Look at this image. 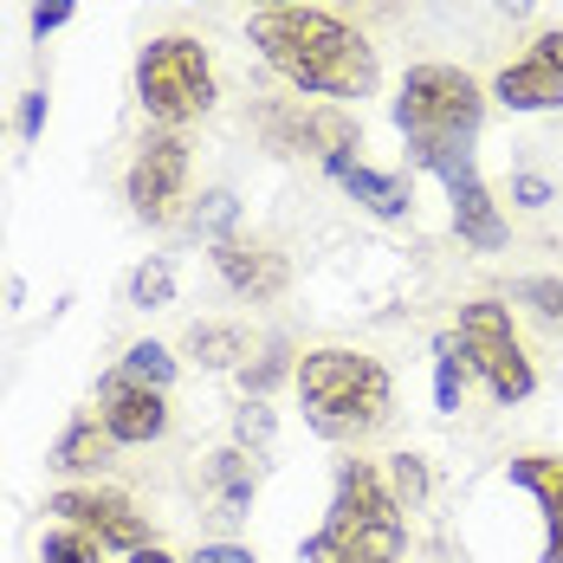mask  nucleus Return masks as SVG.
<instances>
[{
  "label": "nucleus",
  "instance_id": "f257e3e1",
  "mask_svg": "<svg viewBox=\"0 0 563 563\" xmlns=\"http://www.w3.org/2000/svg\"><path fill=\"white\" fill-rule=\"evenodd\" d=\"M246 40L260 46V58L279 71L285 85H298L305 98H369L383 65L376 46L311 0H291V7H266L246 20Z\"/></svg>",
  "mask_w": 563,
  "mask_h": 563
},
{
  "label": "nucleus",
  "instance_id": "f03ea898",
  "mask_svg": "<svg viewBox=\"0 0 563 563\" xmlns=\"http://www.w3.org/2000/svg\"><path fill=\"white\" fill-rule=\"evenodd\" d=\"M408 551V511L389 493V473L369 460H338V493L324 525L298 544L305 563H401Z\"/></svg>",
  "mask_w": 563,
  "mask_h": 563
},
{
  "label": "nucleus",
  "instance_id": "7ed1b4c3",
  "mask_svg": "<svg viewBox=\"0 0 563 563\" xmlns=\"http://www.w3.org/2000/svg\"><path fill=\"white\" fill-rule=\"evenodd\" d=\"M291 383H298L305 421L324 441H369L395 408V383H389V369H383V356L343 350V343L305 350L298 369H291Z\"/></svg>",
  "mask_w": 563,
  "mask_h": 563
},
{
  "label": "nucleus",
  "instance_id": "20e7f679",
  "mask_svg": "<svg viewBox=\"0 0 563 563\" xmlns=\"http://www.w3.org/2000/svg\"><path fill=\"white\" fill-rule=\"evenodd\" d=\"M389 117L408 136V163L434 175L448 156H473L479 123H486V91L460 65H408Z\"/></svg>",
  "mask_w": 563,
  "mask_h": 563
},
{
  "label": "nucleus",
  "instance_id": "39448f33",
  "mask_svg": "<svg viewBox=\"0 0 563 563\" xmlns=\"http://www.w3.org/2000/svg\"><path fill=\"white\" fill-rule=\"evenodd\" d=\"M136 104L156 130H181L214 111V58L188 33H163L136 53Z\"/></svg>",
  "mask_w": 563,
  "mask_h": 563
},
{
  "label": "nucleus",
  "instance_id": "423d86ee",
  "mask_svg": "<svg viewBox=\"0 0 563 563\" xmlns=\"http://www.w3.org/2000/svg\"><path fill=\"white\" fill-rule=\"evenodd\" d=\"M453 338L466 350V369L493 389V401H525V395L538 389V369H531V356H525V343L511 331V311L499 298H473V305H460V324H453Z\"/></svg>",
  "mask_w": 563,
  "mask_h": 563
},
{
  "label": "nucleus",
  "instance_id": "0eeeda50",
  "mask_svg": "<svg viewBox=\"0 0 563 563\" xmlns=\"http://www.w3.org/2000/svg\"><path fill=\"white\" fill-rule=\"evenodd\" d=\"M188 169H195L188 136L181 130H150L143 150H136V163H130V175H123L130 214L150 227H169L181 214V201H188Z\"/></svg>",
  "mask_w": 563,
  "mask_h": 563
},
{
  "label": "nucleus",
  "instance_id": "6e6552de",
  "mask_svg": "<svg viewBox=\"0 0 563 563\" xmlns=\"http://www.w3.org/2000/svg\"><path fill=\"white\" fill-rule=\"evenodd\" d=\"M253 123L266 130V143L273 150H291V156H338V150H363V123L356 111H343V104H324V98H311V104H298V98H279V104H253Z\"/></svg>",
  "mask_w": 563,
  "mask_h": 563
},
{
  "label": "nucleus",
  "instance_id": "1a4fd4ad",
  "mask_svg": "<svg viewBox=\"0 0 563 563\" xmlns=\"http://www.w3.org/2000/svg\"><path fill=\"white\" fill-rule=\"evenodd\" d=\"M46 511H53L58 525H78L85 538H98L104 551H143V544H156V531H150V511H136L123 493H111V486H65V493H53L46 499Z\"/></svg>",
  "mask_w": 563,
  "mask_h": 563
},
{
  "label": "nucleus",
  "instance_id": "9d476101",
  "mask_svg": "<svg viewBox=\"0 0 563 563\" xmlns=\"http://www.w3.org/2000/svg\"><path fill=\"white\" fill-rule=\"evenodd\" d=\"M493 98L518 117H538V111H563V26L538 33L525 58H511L506 71L493 78Z\"/></svg>",
  "mask_w": 563,
  "mask_h": 563
},
{
  "label": "nucleus",
  "instance_id": "9b49d317",
  "mask_svg": "<svg viewBox=\"0 0 563 563\" xmlns=\"http://www.w3.org/2000/svg\"><path fill=\"white\" fill-rule=\"evenodd\" d=\"M98 421L117 448H150L169 434V389H150V383H130L123 369H111L98 383Z\"/></svg>",
  "mask_w": 563,
  "mask_h": 563
},
{
  "label": "nucleus",
  "instance_id": "f8f14e48",
  "mask_svg": "<svg viewBox=\"0 0 563 563\" xmlns=\"http://www.w3.org/2000/svg\"><path fill=\"white\" fill-rule=\"evenodd\" d=\"M434 175H441V188H448L453 233H460L473 253H499V246L511 240V227H506V214H499V201H493V188L479 181L473 156H448Z\"/></svg>",
  "mask_w": 563,
  "mask_h": 563
},
{
  "label": "nucleus",
  "instance_id": "ddd939ff",
  "mask_svg": "<svg viewBox=\"0 0 563 563\" xmlns=\"http://www.w3.org/2000/svg\"><path fill=\"white\" fill-rule=\"evenodd\" d=\"M214 273L227 279V291H240V298H253V305L279 298L285 285H291V266H285L279 246L246 240V233H227V240H214Z\"/></svg>",
  "mask_w": 563,
  "mask_h": 563
},
{
  "label": "nucleus",
  "instance_id": "4468645a",
  "mask_svg": "<svg viewBox=\"0 0 563 563\" xmlns=\"http://www.w3.org/2000/svg\"><path fill=\"white\" fill-rule=\"evenodd\" d=\"M506 479L518 493H531L544 511V558L538 563H563V453H518Z\"/></svg>",
  "mask_w": 563,
  "mask_h": 563
},
{
  "label": "nucleus",
  "instance_id": "2eb2a0df",
  "mask_svg": "<svg viewBox=\"0 0 563 563\" xmlns=\"http://www.w3.org/2000/svg\"><path fill=\"white\" fill-rule=\"evenodd\" d=\"M201 493L214 499L227 525H240L246 511H253V493H260V466H253V453L246 448H221L208 453V466H201Z\"/></svg>",
  "mask_w": 563,
  "mask_h": 563
},
{
  "label": "nucleus",
  "instance_id": "dca6fc26",
  "mask_svg": "<svg viewBox=\"0 0 563 563\" xmlns=\"http://www.w3.org/2000/svg\"><path fill=\"white\" fill-rule=\"evenodd\" d=\"M111 434H104V421H98V408H78L71 421H65V434L53 441V473L65 479H91V473H104L111 466Z\"/></svg>",
  "mask_w": 563,
  "mask_h": 563
},
{
  "label": "nucleus",
  "instance_id": "f3484780",
  "mask_svg": "<svg viewBox=\"0 0 563 563\" xmlns=\"http://www.w3.org/2000/svg\"><path fill=\"white\" fill-rule=\"evenodd\" d=\"M343 188H350V201H363L376 221H401L408 208H415V181L408 175H383V169H356L343 175Z\"/></svg>",
  "mask_w": 563,
  "mask_h": 563
},
{
  "label": "nucleus",
  "instance_id": "a211bd4d",
  "mask_svg": "<svg viewBox=\"0 0 563 563\" xmlns=\"http://www.w3.org/2000/svg\"><path fill=\"white\" fill-rule=\"evenodd\" d=\"M181 350H188L201 369H240V363L253 356V338H246L240 324H195V331L181 338Z\"/></svg>",
  "mask_w": 563,
  "mask_h": 563
},
{
  "label": "nucleus",
  "instance_id": "6ab92c4d",
  "mask_svg": "<svg viewBox=\"0 0 563 563\" xmlns=\"http://www.w3.org/2000/svg\"><path fill=\"white\" fill-rule=\"evenodd\" d=\"M466 376H473V369H466V350H460V338H453V331H441V338H434V408H441L448 421L466 408Z\"/></svg>",
  "mask_w": 563,
  "mask_h": 563
},
{
  "label": "nucleus",
  "instance_id": "aec40b11",
  "mask_svg": "<svg viewBox=\"0 0 563 563\" xmlns=\"http://www.w3.org/2000/svg\"><path fill=\"white\" fill-rule=\"evenodd\" d=\"M291 369H298V363H291V343L273 338L260 356H246V363H240V389L253 395V401H266V395L279 389L285 376H291Z\"/></svg>",
  "mask_w": 563,
  "mask_h": 563
},
{
  "label": "nucleus",
  "instance_id": "412c9836",
  "mask_svg": "<svg viewBox=\"0 0 563 563\" xmlns=\"http://www.w3.org/2000/svg\"><path fill=\"white\" fill-rule=\"evenodd\" d=\"M123 305H130V311H163V305H175V266L169 260H143V266L130 273V285H123Z\"/></svg>",
  "mask_w": 563,
  "mask_h": 563
},
{
  "label": "nucleus",
  "instance_id": "4be33fe9",
  "mask_svg": "<svg viewBox=\"0 0 563 563\" xmlns=\"http://www.w3.org/2000/svg\"><path fill=\"white\" fill-rule=\"evenodd\" d=\"M117 369H123L130 383H150V389H169V383H175V369H181V363H175V356H169V350H163L156 338H143V343H130V350H123V363H117Z\"/></svg>",
  "mask_w": 563,
  "mask_h": 563
},
{
  "label": "nucleus",
  "instance_id": "5701e85b",
  "mask_svg": "<svg viewBox=\"0 0 563 563\" xmlns=\"http://www.w3.org/2000/svg\"><path fill=\"white\" fill-rule=\"evenodd\" d=\"M273 434H279V415H273L266 401H253V395H246V401L233 408V448H246L253 460H260V453L273 448Z\"/></svg>",
  "mask_w": 563,
  "mask_h": 563
},
{
  "label": "nucleus",
  "instance_id": "b1692460",
  "mask_svg": "<svg viewBox=\"0 0 563 563\" xmlns=\"http://www.w3.org/2000/svg\"><path fill=\"white\" fill-rule=\"evenodd\" d=\"M40 563H104V544L85 538L78 525H53V531L40 538Z\"/></svg>",
  "mask_w": 563,
  "mask_h": 563
},
{
  "label": "nucleus",
  "instance_id": "393cba45",
  "mask_svg": "<svg viewBox=\"0 0 563 563\" xmlns=\"http://www.w3.org/2000/svg\"><path fill=\"white\" fill-rule=\"evenodd\" d=\"M389 493L401 499V511L428 506V460H421V453H395L389 460Z\"/></svg>",
  "mask_w": 563,
  "mask_h": 563
},
{
  "label": "nucleus",
  "instance_id": "a878e982",
  "mask_svg": "<svg viewBox=\"0 0 563 563\" xmlns=\"http://www.w3.org/2000/svg\"><path fill=\"white\" fill-rule=\"evenodd\" d=\"M233 227H240V195H233V188L201 195V208H195V233H201V240H227Z\"/></svg>",
  "mask_w": 563,
  "mask_h": 563
},
{
  "label": "nucleus",
  "instance_id": "bb28decb",
  "mask_svg": "<svg viewBox=\"0 0 563 563\" xmlns=\"http://www.w3.org/2000/svg\"><path fill=\"white\" fill-rule=\"evenodd\" d=\"M511 298H518V305H531L544 324H563V279H518V285H511Z\"/></svg>",
  "mask_w": 563,
  "mask_h": 563
},
{
  "label": "nucleus",
  "instance_id": "cd10ccee",
  "mask_svg": "<svg viewBox=\"0 0 563 563\" xmlns=\"http://www.w3.org/2000/svg\"><path fill=\"white\" fill-rule=\"evenodd\" d=\"M78 13V0H33V13H26V26H33V40H53L58 26Z\"/></svg>",
  "mask_w": 563,
  "mask_h": 563
},
{
  "label": "nucleus",
  "instance_id": "c85d7f7f",
  "mask_svg": "<svg viewBox=\"0 0 563 563\" xmlns=\"http://www.w3.org/2000/svg\"><path fill=\"white\" fill-rule=\"evenodd\" d=\"M511 201H518V208H531V214H538V208H551V201H558V188H551V181H544V175L518 169V175H511Z\"/></svg>",
  "mask_w": 563,
  "mask_h": 563
},
{
  "label": "nucleus",
  "instance_id": "c756f323",
  "mask_svg": "<svg viewBox=\"0 0 563 563\" xmlns=\"http://www.w3.org/2000/svg\"><path fill=\"white\" fill-rule=\"evenodd\" d=\"M46 111H53V98H46V91H26V98H20V143H40Z\"/></svg>",
  "mask_w": 563,
  "mask_h": 563
},
{
  "label": "nucleus",
  "instance_id": "7c9ffc66",
  "mask_svg": "<svg viewBox=\"0 0 563 563\" xmlns=\"http://www.w3.org/2000/svg\"><path fill=\"white\" fill-rule=\"evenodd\" d=\"M188 563H260V558H253L246 544H201Z\"/></svg>",
  "mask_w": 563,
  "mask_h": 563
},
{
  "label": "nucleus",
  "instance_id": "2f4dec72",
  "mask_svg": "<svg viewBox=\"0 0 563 563\" xmlns=\"http://www.w3.org/2000/svg\"><path fill=\"white\" fill-rule=\"evenodd\" d=\"M130 563H175L163 544H143V551H130Z\"/></svg>",
  "mask_w": 563,
  "mask_h": 563
},
{
  "label": "nucleus",
  "instance_id": "473e14b6",
  "mask_svg": "<svg viewBox=\"0 0 563 563\" xmlns=\"http://www.w3.org/2000/svg\"><path fill=\"white\" fill-rule=\"evenodd\" d=\"M246 7H253V13H266V7H291V0H246Z\"/></svg>",
  "mask_w": 563,
  "mask_h": 563
},
{
  "label": "nucleus",
  "instance_id": "72a5a7b5",
  "mask_svg": "<svg viewBox=\"0 0 563 563\" xmlns=\"http://www.w3.org/2000/svg\"><path fill=\"white\" fill-rule=\"evenodd\" d=\"M0 130H7V123H0Z\"/></svg>",
  "mask_w": 563,
  "mask_h": 563
}]
</instances>
